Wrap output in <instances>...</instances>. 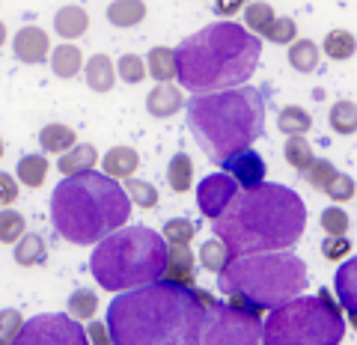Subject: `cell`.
Instances as JSON below:
<instances>
[{"label": "cell", "mask_w": 357, "mask_h": 345, "mask_svg": "<svg viewBox=\"0 0 357 345\" xmlns=\"http://www.w3.org/2000/svg\"><path fill=\"white\" fill-rule=\"evenodd\" d=\"M114 345H203L206 307L194 289L158 280L119 292L107 307Z\"/></svg>", "instance_id": "obj_1"}, {"label": "cell", "mask_w": 357, "mask_h": 345, "mask_svg": "<svg viewBox=\"0 0 357 345\" xmlns=\"http://www.w3.org/2000/svg\"><path fill=\"white\" fill-rule=\"evenodd\" d=\"M211 229L227 244L229 259L289 250L307 229V206L292 187L262 182L244 187L232 206L211 220Z\"/></svg>", "instance_id": "obj_2"}, {"label": "cell", "mask_w": 357, "mask_h": 345, "mask_svg": "<svg viewBox=\"0 0 357 345\" xmlns=\"http://www.w3.org/2000/svg\"><path fill=\"white\" fill-rule=\"evenodd\" d=\"M262 57V39L232 21H215L176 51L178 84L194 95L236 90L250 81Z\"/></svg>", "instance_id": "obj_3"}, {"label": "cell", "mask_w": 357, "mask_h": 345, "mask_svg": "<svg viewBox=\"0 0 357 345\" xmlns=\"http://www.w3.org/2000/svg\"><path fill=\"white\" fill-rule=\"evenodd\" d=\"M131 217V197L107 173H77L54 187L51 224L69 244H98Z\"/></svg>", "instance_id": "obj_4"}, {"label": "cell", "mask_w": 357, "mask_h": 345, "mask_svg": "<svg viewBox=\"0 0 357 345\" xmlns=\"http://www.w3.org/2000/svg\"><path fill=\"white\" fill-rule=\"evenodd\" d=\"M188 128L211 164L250 149L265 131V102L256 86L194 95L188 102Z\"/></svg>", "instance_id": "obj_5"}, {"label": "cell", "mask_w": 357, "mask_h": 345, "mask_svg": "<svg viewBox=\"0 0 357 345\" xmlns=\"http://www.w3.org/2000/svg\"><path fill=\"white\" fill-rule=\"evenodd\" d=\"M170 244L149 227H122L96 244L89 271L107 292H131L164 280Z\"/></svg>", "instance_id": "obj_6"}, {"label": "cell", "mask_w": 357, "mask_h": 345, "mask_svg": "<svg viewBox=\"0 0 357 345\" xmlns=\"http://www.w3.org/2000/svg\"><path fill=\"white\" fill-rule=\"evenodd\" d=\"M310 283L307 262L289 250L253 253L229 259V265L218 274V289L227 295H244L262 309H277L289 300L301 298Z\"/></svg>", "instance_id": "obj_7"}, {"label": "cell", "mask_w": 357, "mask_h": 345, "mask_svg": "<svg viewBox=\"0 0 357 345\" xmlns=\"http://www.w3.org/2000/svg\"><path fill=\"white\" fill-rule=\"evenodd\" d=\"M340 307L342 304L331 298L328 289L316 298L301 295L289 300L268 313L262 345H340L345 339Z\"/></svg>", "instance_id": "obj_8"}, {"label": "cell", "mask_w": 357, "mask_h": 345, "mask_svg": "<svg viewBox=\"0 0 357 345\" xmlns=\"http://www.w3.org/2000/svg\"><path fill=\"white\" fill-rule=\"evenodd\" d=\"M199 304L206 307V328H203V345H262L265 325L259 316L244 313L232 304H218L208 292L194 289Z\"/></svg>", "instance_id": "obj_9"}, {"label": "cell", "mask_w": 357, "mask_h": 345, "mask_svg": "<svg viewBox=\"0 0 357 345\" xmlns=\"http://www.w3.org/2000/svg\"><path fill=\"white\" fill-rule=\"evenodd\" d=\"M15 345H89V333L75 316L45 313L27 321Z\"/></svg>", "instance_id": "obj_10"}, {"label": "cell", "mask_w": 357, "mask_h": 345, "mask_svg": "<svg viewBox=\"0 0 357 345\" xmlns=\"http://www.w3.org/2000/svg\"><path fill=\"white\" fill-rule=\"evenodd\" d=\"M236 197H238V182L229 173H211L197 185V206L208 220H218L232 206Z\"/></svg>", "instance_id": "obj_11"}, {"label": "cell", "mask_w": 357, "mask_h": 345, "mask_svg": "<svg viewBox=\"0 0 357 345\" xmlns=\"http://www.w3.org/2000/svg\"><path fill=\"white\" fill-rule=\"evenodd\" d=\"M220 167H223V173H229L232 179H236L238 185H244V187L262 185L265 182V173H268L265 158H262L259 152H253V149H241L236 155H229V158L223 161Z\"/></svg>", "instance_id": "obj_12"}, {"label": "cell", "mask_w": 357, "mask_h": 345, "mask_svg": "<svg viewBox=\"0 0 357 345\" xmlns=\"http://www.w3.org/2000/svg\"><path fill=\"white\" fill-rule=\"evenodd\" d=\"M13 54L27 63V66H39L51 57V39L48 33L39 30V27H21L13 39Z\"/></svg>", "instance_id": "obj_13"}, {"label": "cell", "mask_w": 357, "mask_h": 345, "mask_svg": "<svg viewBox=\"0 0 357 345\" xmlns=\"http://www.w3.org/2000/svg\"><path fill=\"white\" fill-rule=\"evenodd\" d=\"M167 283L194 289L197 280V268H194V253L188 244H170V259H167V271H164Z\"/></svg>", "instance_id": "obj_14"}, {"label": "cell", "mask_w": 357, "mask_h": 345, "mask_svg": "<svg viewBox=\"0 0 357 345\" xmlns=\"http://www.w3.org/2000/svg\"><path fill=\"white\" fill-rule=\"evenodd\" d=\"M182 107H188V102L182 98V93H178V86H173V84L152 86L149 95H146V110L155 119H167V116L178 114Z\"/></svg>", "instance_id": "obj_15"}, {"label": "cell", "mask_w": 357, "mask_h": 345, "mask_svg": "<svg viewBox=\"0 0 357 345\" xmlns=\"http://www.w3.org/2000/svg\"><path fill=\"white\" fill-rule=\"evenodd\" d=\"M84 77H86V86L93 93H110L116 84V72H114V63H110L107 54H93L84 66Z\"/></svg>", "instance_id": "obj_16"}, {"label": "cell", "mask_w": 357, "mask_h": 345, "mask_svg": "<svg viewBox=\"0 0 357 345\" xmlns=\"http://www.w3.org/2000/svg\"><path fill=\"white\" fill-rule=\"evenodd\" d=\"M333 289H337V300L354 313L357 309V256L354 259H345L340 268H337V277H333Z\"/></svg>", "instance_id": "obj_17"}, {"label": "cell", "mask_w": 357, "mask_h": 345, "mask_svg": "<svg viewBox=\"0 0 357 345\" xmlns=\"http://www.w3.org/2000/svg\"><path fill=\"white\" fill-rule=\"evenodd\" d=\"M105 173L110 176V179H131V173H137V167H140V155L134 152L131 146H114L107 155H105Z\"/></svg>", "instance_id": "obj_18"}, {"label": "cell", "mask_w": 357, "mask_h": 345, "mask_svg": "<svg viewBox=\"0 0 357 345\" xmlns=\"http://www.w3.org/2000/svg\"><path fill=\"white\" fill-rule=\"evenodd\" d=\"M39 146L45 152H54V155H66L69 149L77 146V131L72 125H63V122H51L39 131Z\"/></svg>", "instance_id": "obj_19"}, {"label": "cell", "mask_w": 357, "mask_h": 345, "mask_svg": "<svg viewBox=\"0 0 357 345\" xmlns=\"http://www.w3.org/2000/svg\"><path fill=\"white\" fill-rule=\"evenodd\" d=\"M98 164V152L89 143H77L75 149L60 155V173L63 176H77V173H89Z\"/></svg>", "instance_id": "obj_20"}, {"label": "cell", "mask_w": 357, "mask_h": 345, "mask_svg": "<svg viewBox=\"0 0 357 345\" xmlns=\"http://www.w3.org/2000/svg\"><path fill=\"white\" fill-rule=\"evenodd\" d=\"M54 30H57L63 39H77L89 30V15L81 6H63L60 13L54 15Z\"/></svg>", "instance_id": "obj_21"}, {"label": "cell", "mask_w": 357, "mask_h": 345, "mask_svg": "<svg viewBox=\"0 0 357 345\" xmlns=\"http://www.w3.org/2000/svg\"><path fill=\"white\" fill-rule=\"evenodd\" d=\"M167 185H170V191H176V194L191 191V185H194V161H191V155H185V152L173 155L170 164H167Z\"/></svg>", "instance_id": "obj_22"}, {"label": "cell", "mask_w": 357, "mask_h": 345, "mask_svg": "<svg viewBox=\"0 0 357 345\" xmlns=\"http://www.w3.org/2000/svg\"><path fill=\"white\" fill-rule=\"evenodd\" d=\"M283 155H286V164L292 167L295 173H310L312 170V164H316V152H312V146L307 143L304 135H295V137H289L286 140V146H283Z\"/></svg>", "instance_id": "obj_23"}, {"label": "cell", "mask_w": 357, "mask_h": 345, "mask_svg": "<svg viewBox=\"0 0 357 345\" xmlns=\"http://www.w3.org/2000/svg\"><path fill=\"white\" fill-rule=\"evenodd\" d=\"M146 18V3L143 0H114L107 6V24L114 27H134Z\"/></svg>", "instance_id": "obj_24"}, {"label": "cell", "mask_w": 357, "mask_h": 345, "mask_svg": "<svg viewBox=\"0 0 357 345\" xmlns=\"http://www.w3.org/2000/svg\"><path fill=\"white\" fill-rule=\"evenodd\" d=\"M146 66H149V75L158 84H170L173 77H178V60H176V51L173 48H164V45L152 48Z\"/></svg>", "instance_id": "obj_25"}, {"label": "cell", "mask_w": 357, "mask_h": 345, "mask_svg": "<svg viewBox=\"0 0 357 345\" xmlns=\"http://www.w3.org/2000/svg\"><path fill=\"white\" fill-rule=\"evenodd\" d=\"M13 256H15V262L21 265V268H36V265H42L45 259H48V244H45L42 236L30 232V236H24L15 244Z\"/></svg>", "instance_id": "obj_26"}, {"label": "cell", "mask_w": 357, "mask_h": 345, "mask_svg": "<svg viewBox=\"0 0 357 345\" xmlns=\"http://www.w3.org/2000/svg\"><path fill=\"white\" fill-rule=\"evenodd\" d=\"M289 66H292L295 72L301 75H310V72H316V66H319V45L312 39H298L289 45Z\"/></svg>", "instance_id": "obj_27"}, {"label": "cell", "mask_w": 357, "mask_h": 345, "mask_svg": "<svg viewBox=\"0 0 357 345\" xmlns=\"http://www.w3.org/2000/svg\"><path fill=\"white\" fill-rule=\"evenodd\" d=\"M15 173H18L21 185L36 191V187H42L45 179H48V158H45V155H24V158L18 161Z\"/></svg>", "instance_id": "obj_28"}, {"label": "cell", "mask_w": 357, "mask_h": 345, "mask_svg": "<svg viewBox=\"0 0 357 345\" xmlns=\"http://www.w3.org/2000/svg\"><path fill=\"white\" fill-rule=\"evenodd\" d=\"M81 66H84V57L75 45H60V48L51 51V69L57 77H63V81L75 77L77 72H81Z\"/></svg>", "instance_id": "obj_29"}, {"label": "cell", "mask_w": 357, "mask_h": 345, "mask_svg": "<svg viewBox=\"0 0 357 345\" xmlns=\"http://www.w3.org/2000/svg\"><path fill=\"white\" fill-rule=\"evenodd\" d=\"M277 128H280L283 135H289V137H295V135H307V131L312 128V116L307 114L304 107L289 105V107H283L280 114H277Z\"/></svg>", "instance_id": "obj_30"}, {"label": "cell", "mask_w": 357, "mask_h": 345, "mask_svg": "<svg viewBox=\"0 0 357 345\" xmlns=\"http://www.w3.org/2000/svg\"><path fill=\"white\" fill-rule=\"evenodd\" d=\"M328 122L337 135H357V105L342 98V102H333Z\"/></svg>", "instance_id": "obj_31"}, {"label": "cell", "mask_w": 357, "mask_h": 345, "mask_svg": "<svg viewBox=\"0 0 357 345\" xmlns=\"http://www.w3.org/2000/svg\"><path fill=\"white\" fill-rule=\"evenodd\" d=\"M325 54L331 60H351L354 54H357V39L351 36L349 30H331L328 36H325Z\"/></svg>", "instance_id": "obj_32"}, {"label": "cell", "mask_w": 357, "mask_h": 345, "mask_svg": "<svg viewBox=\"0 0 357 345\" xmlns=\"http://www.w3.org/2000/svg\"><path fill=\"white\" fill-rule=\"evenodd\" d=\"M199 265H203V271L220 274V271L229 265V250H227V244H223L220 238L203 241V247H199Z\"/></svg>", "instance_id": "obj_33"}, {"label": "cell", "mask_w": 357, "mask_h": 345, "mask_svg": "<svg viewBox=\"0 0 357 345\" xmlns=\"http://www.w3.org/2000/svg\"><path fill=\"white\" fill-rule=\"evenodd\" d=\"M244 21H248V30L256 33V36H265L268 27L277 21L271 3H265V0H256V3H248L244 9Z\"/></svg>", "instance_id": "obj_34"}, {"label": "cell", "mask_w": 357, "mask_h": 345, "mask_svg": "<svg viewBox=\"0 0 357 345\" xmlns=\"http://www.w3.org/2000/svg\"><path fill=\"white\" fill-rule=\"evenodd\" d=\"M98 313V295L89 292V289H77L69 295V316H75L77 321H89Z\"/></svg>", "instance_id": "obj_35"}, {"label": "cell", "mask_w": 357, "mask_h": 345, "mask_svg": "<svg viewBox=\"0 0 357 345\" xmlns=\"http://www.w3.org/2000/svg\"><path fill=\"white\" fill-rule=\"evenodd\" d=\"M340 176V170L333 167L328 158H319L316 164H312V170L310 173H304L301 179H304L310 187H316V191H328V185L333 182Z\"/></svg>", "instance_id": "obj_36"}, {"label": "cell", "mask_w": 357, "mask_h": 345, "mask_svg": "<svg viewBox=\"0 0 357 345\" xmlns=\"http://www.w3.org/2000/svg\"><path fill=\"white\" fill-rule=\"evenodd\" d=\"M265 39L274 42V45H292V42H298V24H295V18L277 15V21L268 27Z\"/></svg>", "instance_id": "obj_37"}, {"label": "cell", "mask_w": 357, "mask_h": 345, "mask_svg": "<svg viewBox=\"0 0 357 345\" xmlns=\"http://www.w3.org/2000/svg\"><path fill=\"white\" fill-rule=\"evenodd\" d=\"M126 191H128V197H131L134 206H140V208H155V206H158V187L149 185V182H143V179H128V182H126Z\"/></svg>", "instance_id": "obj_38"}, {"label": "cell", "mask_w": 357, "mask_h": 345, "mask_svg": "<svg viewBox=\"0 0 357 345\" xmlns=\"http://www.w3.org/2000/svg\"><path fill=\"white\" fill-rule=\"evenodd\" d=\"M161 236L167 238V244H191L194 236H197V227L188 217H173V220H167L164 224Z\"/></svg>", "instance_id": "obj_39"}, {"label": "cell", "mask_w": 357, "mask_h": 345, "mask_svg": "<svg viewBox=\"0 0 357 345\" xmlns=\"http://www.w3.org/2000/svg\"><path fill=\"white\" fill-rule=\"evenodd\" d=\"M24 224L27 220L13 208H3L0 215V241L3 244H15L18 238H24Z\"/></svg>", "instance_id": "obj_40"}, {"label": "cell", "mask_w": 357, "mask_h": 345, "mask_svg": "<svg viewBox=\"0 0 357 345\" xmlns=\"http://www.w3.org/2000/svg\"><path fill=\"white\" fill-rule=\"evenodd\" d=\"M319 224H321V229H325V236H345L351 220H349V215H345L340 206H331V208L321 211Z\"/></svg>", "instance_id": "obj_41"}, {"label": "cell", "mask_w": 357, "mask_h": 345, "mask_svg": "<svg viewBox=\"0 0 357 345\" xmlns=\"http://www.w3.org/2000/svg\"><path fill=\"white\" fill-rule=\"evenodd\" d=\"M146 69H149V66L143 63L137 54H122L119 66H116V72H119V77H122L126 84H140L143 77H146Z\"/></svg>", "instance_id": "obj_42"}, {"label": "cell", "mask_w": 357, "mask_h": 345, "mask_svg": "<svg viewBox=\"0 0 357 345\" xmlns=\"http://www.w3.org/2000/svg\"><path fill=\"white\" fill-rule=\"evenodd\" d=\"M349 253H351L349 236H328L325 241H321V256H325L328 262H342Z\"/></svg>", "instance_id": "obj_43"}, {"label": "cell", "mask_w": 357, "mask_h": 345, "mask_svg": "<svg viewBox=\"0 0 357 345\" xmlns=\"http://www.w3.org/2000/svg\"><path fill=\"white\" fill-rule=\"evenodd\" d=\"M354 191H357V185H354V179L351 176H345V173H340L337 179H333L331 185H328V197L333 199V203H349V199L354 197Z\"/></svg>", "instance_id": "obj_44"}, {"label": "cell", "mask_w": 357, "mask_h": 345, "mask_svg": "<svg viewBox=\"0 0 357 345\" xmlns=\"http://www.w3.org/2000/svg\"><path fill=\"white\" fill-rule=\"evenodd\" d=\"M0 325H3V345H15V339L21 337L27 321H21L15 309H3V313H0Z\"/></svg>", "instance_id": "obj_45"}, {"label": "cell", "mask_w": 357, "mask_h": 345, "mask_svg": "<svg viewBox=\"0 0 357 345\" xmlns=\"http://www.w3.org/2000/svg\"><path fill=\"white\" fill-rule=\"evenodd\" d=\"M86 333H89V345H114V333H110V325H105V321H89Z\"/></svg>", "instance_id": "obj_46"}, {"label": "cell", "mask_w": 357, "mask_h": 345, "mask_svg": "<svg viewBox=\"0 0 357 345\" xmlns=\"http://www.w3.org/2000/svg\"><path fill=\"white\" fill-rule=\"evenodd\" d=\"M0 187H3V197H0V199H3V206L9 208L18 199V185L13 182V176L3 173V176H0Z\"/></svg>", "instance_id": "obj_47"}, {"label": "cell", "mask_w": 357, "mask_h": 345, "mask_svg": "<svg viewBox=\"0 0 357 345\" xmlns=\"http://www.w3.org/2000/svg\"><path fill=\"white\" fill-rule=\"evenodd\" d=\"M241 6H248V0H215V13H218L220 18L236 15Z\"/></svg>", "instance_id": "obj_48"}, {"label": "cell", "mask_w": 357, "mask_h": 345, "mask_svg": "<svg viewBox=\"0 0 357 345\" xmlns=\"http://www.w3.org/2000/svg\"><path fill=\"white\" fill-rule=\"evenodd\" d=\"M349 325L357 330V309H354V313H349Z\"/></svg>", "instance_id": "obj_49"}]
</instances>
